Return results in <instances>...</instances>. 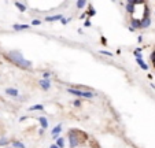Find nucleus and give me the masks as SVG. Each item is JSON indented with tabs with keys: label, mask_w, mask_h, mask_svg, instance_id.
I'll use <instances>...</instances> for the list:
<instances>
[{
	"label": "nucleus",
	"mask_w": 155,
	"mask_h": 148,
	"mask_svg": "<svg viewBox=\"0 0 155 148\" xmlns=\"http://www.w3.org/2000/svg\"><path fill=\"white\" fill-rule=\"evenodd\" d=\"M15 6H17V8H18L19 11H22V12H25L26 11V6L23 3H19V1H15Z\"/></svg>",
	"instance_id": "obj_17"
},
{
	"label": "nucleus",
	"mask_w": 155,
	"mask_h": 148,
	"mask_svg": "<svg viewBox=\"0 0 155 148\" xmlns=\"http://www.w3.org/2000/svg\"><path fill=\"white\" fill-rule=\"evenodd\" d=\"M137 41L141 42V41H143V37H141V36H139V37H137Z\"/></svg>",
	"instance_id": "obj_32"
},
{
	"label": "nucleus",
	"mask_w": 155,
	"mask_h": 148,
	"mask_svg": "<svg viewBox=\"0 0 155 148\" xmlns=\"http://www.w3.org/2000/svg\"><path fill=\"white\" fill-rule=\"evenodd\" d=\"M55 144L58 145L59 148H63V147H65V138H63V137H58V138H56V143H55Z\"/></svg>",
	"instance_id": "obj_18"
},
{
	"label": "nucleus",
	"mask_w": 155,
	"mask_h": 148,
	"mask_svg": "<svg viewBox=\"0 0 155 148\" xmlns=\"http://www.w3.org/2000/svg\"><path fill=\"white\" fill-rule=\"evenodd\" d=\"M135 6H136V4H135L133 0H129V1L126 3V11H128V12H133V11H135Z\"/></svg>",
	"instance_id": "obj_11"
},
{
	"label": "nucleus",
	"mask_w": 155,
	"mask_h": 148,
	"mask_svg": "<svg viewBox=\"0 0 155 148\" xmlns=\"http://www.w3.org/2000/svg\"><path fill=\"white\" fill-rule=\"evenodd\" d=\"M70 21H72V18H63V19L61 21V23H62V25H67Z\"/></svg>",
	"instance_id": "obj_22"
},
{
	"label": "nucleus",
	"mask_w": 155,
	"mask_h": 148,
	"mask_svg": "<svg viewBox=\"0 0 155 148\" xmlns=\"http://www.w3.org/2000/svg\"><path fill=\"white\" fill-rule=\"evenodd\" d=\"M47 22H54V21H62L63 19V15L62 14H55V15H50V17L44 18Z\"/></svg>",
	"instance_id": "obj_4"
},
{
	"label": "nucleus",
	"mask_w": 155,
	"mask_h": 148,
	"mask_svg": "<svg viewBox=\"0 0 155 148\" xmlns=\"http://www.w3.org/2000/svg\"><path fill=\"white\" fill-rule=\"evenodd\" d=\"M76 6H77V8H84L87 6V1H85V0H77Z\"/></svg>",
	"instance_id": "obj_19"
},
{
	"label": "nucleus",
	"mask_w": 155,
	"mask_h": 148,
	"mask_svg": "<svg viewBox=\"0 0 155 148\" xmlns=\"http://www.w3.org/2000/svg\"><path fill=\"white\" fill-rule=\"evenodd\" d=\"M102 44H107V41H106L105 37H102Z\"/></svg>",
	"instance_id": "obj_33"
},
{
	"label": "nucleus",
	"mask_w": 155,
	"mask_h": 148,
	"mask_svg": "<svg viewBox=\"0 0 155 148\" xmlns=\"http://www.w3.org/2000/svg\"><path fill=\"white\" fill-rule=\"evenodd\" d=\"M30 28V25H18V23H15V25H12V29L14 30H25V29H29Z\"/></svg>",
	"instance_id": "obj_10"
},
{
	"label": "nucleus",
	"mask_w": 155,
	"mask_h": 148,
	"mask_svg": "<svg viewBox=\"0 0 155 148\" xmlns=\"http://www.w3.org/2000/svg\"><path fill=\"white\" fill-rule=\"evenodd\" d=\"M91 25H92V23H91L89 19H85V22H84V26H85V28H89Z\"/></svg>",
	"instance_id": "obj_28"
},
{
	"label": "nucleus",
	"mask_w": 155,
	"mask_h": 148,
	"mask_svg": "<svg viewBox=\"0 0 155 148\" xmlns=\"http://www.w3.org/2000/svg\"><path fill=\"white\" fill-rule=\"evenodd\" d=\"M50 148H59V147H58V145H56V144H52Z\"/></svg>",
	"instance_id": "obj_34"
},
{
	"label": "nucleus",
	"mask_w": 155,
	"mask_h": 148,
	"mask_svg": "<svg viewBox=\"0 0 155 148\" xmlns=\"http://www.w3.org/2000/svg\"><path fill=\"white\" fill-rule=\"evenodd\" d=\"M69 145H70V148H76L78 145V137H77L74 130H72L69 133Z\"/></svg>",
	"instance_id": "obj_2"
},
{
	"label": "nucleus",
	"mask_w": 155,
	"mask_h": 148,
	"mask_svg": "<svg viewBox=\"0 0 155 148\" xmlns=\"http://www.w3.org/2000/svg\"><path fill=\"white\" fill-rule=\"evenodd\" d=\"M67 92L69 93H72V95H74V96H77V97H83V91L78 89V88H69Z\"/></svg>",
	"instance_id": "obj_7"
},
{
	"label": "nucleus",
	"mask_w": 155,
	"mask_h": 148,
	"mask_svg": "<svg viewBox=\"0 0 155 148\" xmlns=\"http://www.w3.org/2000/svg\"><path fill=\"white\" fill-rule=\"evenodd\" d=\"M6 95L11 96V97H18L19 96V91L18 89H15V88H6Z\"/></svg>",
	"instance_id": "obj_3"
},
{
	"label": "nucleus",
	"mask_w": 155,
	"mask_h": 148,
	"mask_svg": "<svg viewBox=\"0 0 155 148\" xmlns=\"http://www.w3.org/2000/svg\"><path fill=\"white\" fill-rule=\"evenodd\" d=\"M39 84H40V86H41L44 91H48V89L51 88V81H50V80H41Z\"/></svg>",
	"instance_id": "obj_8"
},
{
	"label": "nucleus",
	"mask_w": 155,
	"mask_h": 148,
	"mask_svg": "<svg viewBox=\"0 0 155 148\" xmlns=\"http://www.w3.org/2000/svg\"><path fill=\"white\" fill-rule=\"evenodd\" d=\"M37 25H41V21H40V19H33L32 26H37Z\"/></svg>",
	"instance_id": "obj_24"
},
{
	"label": "nucleus",
	"mask_w": 155,
	"mask_h": 148,
	"mask_svg": "<svg viewBox=\"0 0 155 148\" xmlns=\"http://www.w3.org/2000/svg\"><path fill=\"white\" fill-rule=\"evenodd\" d=\"M136 62H137V64L143 69V70H148V64L145 63L144 60H143V58H141V59H136Z\"/></svg>",
	"instance_id": "obj_13"
},
{
	"label": "nucleus",
	"mask_w": 155,
	"mask_h": 148,
	"mask_svg": "<svg viewBox=\"0 0 155 148\" xmlns=\"http://www.w3.org/2000/svg\"><path fill=\"white\" fill-rule=\"evenodd\" d=\"M150 25H151V18H143L141 19V28H150Z\"/></svg>",
	"instance_id": "obj_12"
},
{
	"label": "nucleus",
	"mask_w": 155,
	"mask_h": 148,
	"mask_svg": "<svg viewBox=\"0 0 155 148\" xmlns=\"http://www.w3.org/2000/svg\"><path fill=\"white\" fill-rule=\"evenodd\" d=\"M151 59H152V62H155V51L151 53Z\"/></svg>",
	"instance_id": "obj_29"
},
{
	"label": "nucleus",
	"mask_w": 155,
	"mask_h": 148,
	"mask_svg": "<svg viewBox=\"0 0 155 148\" xmlns=\"http://www.w3.org/2000/svg\"><path fill=\"white\" fill-rule=\"evenodd\" d=\"M130 26L136 30V29H140L141 28V21H139L137 18H130Z\"/></svg>",
	"instance_id": "obj_6"
},
{
	"label": "nucleus",
	"mask_w": 155,
	"mask_h": 148,
	"mask_svg": "<svg viewBox=\"0 0 155 148\" xmlns=\"http://www.w3.org/2000/svg\"><path fill=\"white\" fill-rule=\"evenodd\" d=\"M73 106H74V107H80V106H81V100H80V99H76V100L73 102Z\"/></svg>",
	"instance_id": "obj_23"
},
{
	"label": "nucleus",
	"mask_w": 155,
	"mask_h": 148,
	"mask_svg": "<svg viewBox=\"0 0 155 148\" xmlns=\"http://www.w3.org/2000/svg\"><path fill=\"white\" fill-rule=\"evenodd\" d=\"M135 56H136L137 59H141V56H143V55H141V48H136V49H135Z\"/></svg>",
	"instance_id": "obj_21"
},
{
	"label": "nucleus",
	"mask_w": 155,
	"mask_h": 148,
	"mask_svg": "<svg viewBox=\"0 0 155 148\" xmlns=\"http://www.w3.org/2000/svg\"><path fill=\"white\" fill-rule=\"evenodd\" d=\"M99 53H102V55H107V56H113V53L108 52V51H99Z\"/></svg>",
	"instance_id": "obj_26"
},
{
	"label": "nucleus",
	"mask_w": 155,
	"mask_h": 148,
	"mask_svg": "<svg viewBox=\"0 0 155 148\" xmlns=\"http://www.w3.org/2000/svg\"><path fill=\"white\" fill-rule=\"evenodd\" d=\"M7 56L10 58V60L12 63H15L17 66L22 67V69H29V67H32V62L25 59L23 55H22L19 51H10V52L7 53Z\"/></svg>",
	"instance_id": "obj_1"
},
{
	"label": "nucleus",
	"mask_w": 155,
	"mask_h": 148,
	"mask_svg": "<svg viewBox=\"0 0 155 148\" xmlns=\"http://www.w3.org/2000/svg\"><path fill=\"white\" fill-rule=\"evenodd\" d=\"M11 145H12L14 148H26L23 143H21V141H17V140L12 141V143H11Z\"/></svg>",
	"instance_id": "obj_15"
},
{
	"label": "nucleus",
	"mask_w": 155,
	"mask_h": 148,
	"mask_svg": "<svg viewBox=\"0 0 155 148\" xmlns=\"http://www.w3.org/2000/svg\"><path fill=\"white\" fill-rule=\"evenodd\" d=\"M95 96V93L92 91H83V97H87V99H92Z\"/></svg>",
	"instance_id": "obj_16"
},
{
	"label": "nucleus",
	"mask_w": 155,
	"mask_h": 148,
	"mask_svg": "<svg viewBox=\"0 0 155 148\" xmlns=\"http://www.w3.org/2000/svg\"><path fill=\"white\" fill-rule=\"evenodd\" d=\"M37 119H39V122L41 123V129H44V130H45V129L48 127V119H47V116H39Z\"/></svg>",
	"instance_id": "obj_9"
},
{
	"label": "nucleus",
	"mask_w": 155,
	"mask_h": 148,
	"mask_svg": "<svg viewBox=\"0 0 155 148\" xmlns=\"http://www.w3.org/2000/svg\"><path fill=\"white\" fill-rule=\"evenodd\" d=\"M128 30H129V32H135V29L132 28V26H128Z\"/></svg>",
	"instance_id": "obj_30"
},
{
	"label": "nucleus",
	"mask_w": 155,
	"mask_h": 148,
	"mask_svg": "<svg viewBox=\"0 0 155 148\" xmlns=\"http://www.w3.org/2000/svg\"><path fill=\"white\" fill-rule=\"evenodd\" d=\"M8 143H10V140H8L7 137H1V138H0V147H3V145H7Z\"/></svg>",
	"instance_id": "obj_20"
},
{
	"label": "nucleus",
	"mask_w": 155,
	"mask_h": 148,
	"mask_svg": "<svg viewBox=\"0 0 155 148\" xmlns=\"http://www.w3.org/2000/svg\"><path fill=\"white\" fill-rule=\"evenodd\" d=\"M61 132H62V123H59V125H56V126L51 130V134H52V137H54V138H58Z\"/></svg>",
	"instance_id": "obj_5"
},
{
	"label": "nucleus",
	"mask_w": 155,
	"mask_h": 148,
	"mask_svg": "<svg viewBox=\"0 0 155 148\" xmlns=\"http://www.w3.org/2000/svg\"><path fill=\"white\" fill-rule=\"evenodd\" d=\"M51 75V73H48V71H44L43 73V80H48Z\"/></svg>",
	"instance_id": "obj_25"
},
{
	"label": "nucleus",
	"mask_w": 155,
	"mask_h": 148,
	"mask_svg": "<svg viewBox=\"0 0 155 148\" xmlns=\"http://www.w3.org/2000/svg\"><path fill=\"white\" fill-rule=\"evenodd\" d=\"M96 14V11L94 10V8L91 7V10H89V12H88V17H94V15Z\"/></svg>",
	"instance_id": "obj_27"
},
{
	"label": "nucleus",
	"mask_w": 155,
	"mask_h": 148,
	"mask_svg": "<svg viewBox=\"0 0 155 148\" xmlns=\"http://www.w3.org/2000/svg\"><path fill=\"white\" fill-rule=\"evenodd\" d=\"M26 118H28V116H21V118H19V122H22V121H25Z\"/></svg>",
	"instance_id": "obj_31"
},
{
	"label": "nucleus",
	"mask_w": 155,
	"mask_h": 148,
	"mask_svg": "<svg viewBox=\"0 0 155 148\" xmlns=\"http://www.w3.org/2000/svg\"><path fill=\"white\" fill-rule=\"evenodd\" d=\"M44 106L43 104H34V106L29 107V111H43Z\"/></svg>",
	"instance_id": "obj_14"
}]
</instances>
